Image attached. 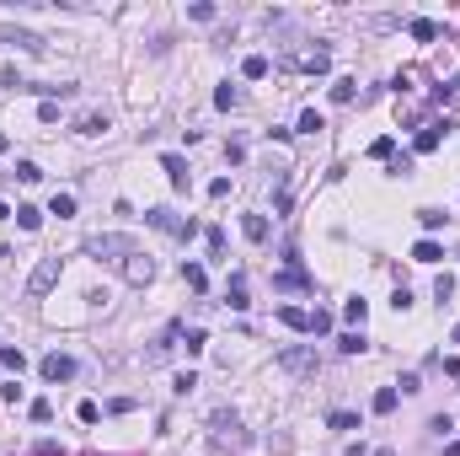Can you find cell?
Masks as SVG:
<instances>
[{
  "label": "cell",
  "instance_id": "ba28073f",
  "mask_svg": "<svg viewBox=\"0 0 460 456\" xmlns=\"http://www.w3.org/2000/svg\"><path fill=\"white\" fill-rule=\"evenodd\" d=\"M0 38L17 43V49H27V54H43V49H48V43H43L38 33H27V27H0Z\"/></svg>",
  "mask_w": 460,
  "mask_h": 456
},
{
  "label": "cell",
  "instance_id": "83f0119b",
  "mask_svg": "<svg viewBox=\"0 0 460 456\" xmlns=\"http://www.w3.org/2000/svg\"><path fill=\"white\" fill-rule=\"evenodd\" d=\"M27 414H33V424H48V419H54V403H48V397H38Z\"/></svg>",
  "mask_w": 460,
  "mask_h": 456
},
{
  "label": "cell",
  "instance_id": "ffe728a7",
  "mask_svg": "<svg viewBox=\"0 0 460 456\" xmlns=\"http://www.w3.org/2000/svg\"><path fill=\"white\" fill-rule=\"evenodd\" d=\"M17 226H21V231H38V226H43V209H38V204H21V209H17Z\"/></svg>",
  "mask_w": 460,
  "mask_h": 456
},
{
  "label": "cell",
  "instance_id": "1f68e13d",
  "mask_svg": "<svg viewBox=\"0 0 460 456\" xmlns=\"http://www.w3.org/2000/svg\"><path fill=\"white\" fill-rule=\"evenodd\" d=\"M391 150H396V140H391V134H380V140H375V146H369V156H375V161H385V156H391Z\"/></svg>",
  "mask_w": 460,
  "mask_h": 456
},
{
  "label": "cell",
  "instance_id": "7bdbcfd3",
  "mask_svg": "<svg viewBox=\"0 0 460 456\" xmlns=\"http://www.w3.org/2000/svg\"><path fill=\"white\" fill-rule=\"evenodd\" d=\"M6 146H11V140H6V134H0V156H6Z\"/></svg>",
  "mask_w": 460,
  "mask_h": 456
},
{
  "label": "cell",
  "instance_id": "2e32d148",
  "mask_svg": "<svg viewBox=\"0 0 460 456\" xmlns=\"http://www.w3.org/2000/svg\"><path fill=\"white\" fill-rule=\"evenodd\" d=\"M160 166H166L172 188H187V161H182V156H160Z\"/></svg>",
  "mask_w": 460,
  "mask_h": 456
},
{
  "label": "cell",
  "instance_id": "9a60e30c",
  "mask_svg": "<svg viewBox=\"0 0 460 456\" xmlns=\"http://www.w3.org/2000/svg\"><path fill=\"white\" fill-rule=\"evenodd\" d=\"M305 70H311V76H326V70H332V49H311V54H305Z\"/></svg>",
  "mask_w": 460,
  "mask_h": 456
},
{
  "label": "cell",
  "instance_id": "b9f144b4",
  "mask_svg": "<svg viewBox=\"0 0 460 456\" xmlns=\"http://www.w3.org/2000/svg\"><path fill=\"white\" fill-rule=\"evenodd\" d=\"M0 220H11V209H6V204H0Z\"/></svg>",
  "mask_w": 460,
  "mask_h": 456
},
{
  "label": "cell",
  "instance_id": "6da1fadb",
  "mask_svg": "<svg viewBox=\"0 0 460 456\" xmlns=\"http://www.w3.org/2000/svg\"><path fill=\"white\" fill-rule=\"evenodd\" d=\"M145 226L166 231V236H177V242H193V236H199V220H187V215H177V209H166V204L145 209Z\"/></svg>",
  "mask_w": 460,
  "mask_h": 456
},
{
  "label": "cell",
  "instance_id": "60d3db41",
  "mask_svg": "<svg viewBox=\"0 0 460 456\" xmlns=\"http://www.w3.org/2000/svg\"><path fill=\"white\" fill-rule=\"evenodd\" d=\"M450 91H460V76H450Z\"/></svg>",
  "mask_w": 460,
  "mask_h": 456
},
{
  "label": "cell",
  "instance_id": "ab89813d",
  "mask_svg": "<svg viewBox=\"0 0 460 456\" xmlns=\"http://www.w3.org/2000/svg\"><path fill=\"white\" fill-rule=\"evenodd\" d=\"M444 456H460V440H450V446H444Z\"/></svg>",
  "mask_w": 460,
  "mask_h": 456
},
{
  "label": "cell",
  "instance_id": "7c38bea8",
  "mask_svg": "<svg viewBox=\"0 0 460 456\" xmlns=\"http://www.w3.org/2000/svg\"><path fill=\"white\" fill-rule=\"evenodd\" d=\"M279 322H284V328H295V333H311V311H300V306H279Z\"/></svg>",
  "mask_w": 460,
  "mask_h": 456
},
{
  "label": "cell",
  "instance_id": "8fae6325",
  "mask_svg": "<svg viewBox=\"0 0 460 456\" xmlns=\"http://www.w3.org/2000/svg\"><path fill=\"white\" fill-rule=\"evenodd\" d=\"M225 301H230V311H246L252 301H246V274H230V285H225Z\"/></svg>",
  "mask_w": 460,
  "mask_h": 456
},
{
  "label": "cell",
  "instance_id": "f35d334b",
  "mask_svg": "<svg viewBox=\"0 0 460 456\" xmlns=\"http://www.w3.org/2000/svg\"><path fill=\"white\" fill-rule=\"evenodd\" d=\"M342 456H369V451H364V440H359V446H348V451H342Z\"/></svg>",
  "mask_w": 460,
  "mask_h": 456
},
{
  "label": "cell",
  "instance_id": "8992f818",
  "mask_svg": "<svg viewBox=\"0 0 460 456\" xmlns=\"http://www.w3.org/2000/svg\"><path fill=\"white\" fill-rule=\"evenodd\" d=\"M38 371H43V381H70V376H75V360L54 349V354H43V365H38Z\"/></svg>",
  "mask_w": 460,
  "mask_h": 456
},
{
  "label": "cell",
  "instance_id": "e575fe53",
  "mask_svg": "<svg viewBox=\"0 0 460 456\" xmlns=\"http://www.w3.org/2000/svg\"><path fill=\"white\" fill-rule=\"evenodd\" d=\"M241 97H236V86H220V91H214V107H236Z\"/></svg>",
  "mask_w": 460,
  "mask_h": 456
},
{
  "label": "cell",
  "instance_id": "277c9868",
  "mask_svg": "<svg viewBox=\"0 0 460 456\" xmlns=\"http://www.w3.org/2000/svg\"><path fill=\"white\" fill-rule=\"evenodd\" d=\"M54 285H59V258H43L38 269H33V279H27V295H33V301H43Z\"/></svg>",
  "mask_w": 460,
  "mask_h": 456
},
{
  "label": "cell",
  "instance_id": "d6986e66",
  "mask_svg": "<svg viewBox=\"0 0 460 456\" xmlns=\"http://www.w3.org/2000/svg\"><path fill=\"white\" fill-rule=\"evenodd\" d=\"M412 258H418V263H439V258H444V247H439V242H428V236H423L418 247H412Z\"/></svg>",
  "mask_w": 460,
  "mask_h": 456
},
{
  "label": "cell",
  "instance_id": "cb8c5ba5",
  "mask_svg": "<svg viewBox=\"0 0 460 456\" xmlns=\"http://www.w3.org/2000/svg\"><path fill=\"white\" fill-rule=\"evenodd\" d=\"M326 424H332V430H359V414H348V408H338V414H326Z\"/></svg>",
  "mask_w": 460,
  "mask_h": 456
},
{
  "label": "cell",
  "instance_id": "f1b7e54d",
  "mask_svg": "<svg viewBox=\"0 0 460 456\" xmlns=\"http://www.w3.org/2000/svg\"><path fill=\"white\" fill-rule=\"evenodd\" d=\"M0 365H6V371H17V376H21V365H27V354H21V349H0Z\"/></svg>",
  "mask_w": 460,
  "mask_h": 456
},
{
  "label": "cell",
  "instance_id": "44dd1931",
  "mask_svg": "<svg viewBox=\"0 0 460 456\" xmlns=\"http://www.w3.org/2000/svg\"><path fill=\"white\" fill-rule=\"evenodd\" d=\"M353 91H359V81L342 76V81H332V103H353Z\"/></svg>",
  "mask_w": 460,
  "mask_h": 456
},
{
  "label": "cell",
  "instance_id": "484cf974",
  "mask_svg": "<svg viewBox=\"0 0 460 456\" xmlns=\"http://www.w3.org/2000/svg\"><path fill=\"white\" fill-rule=\"evenodd\" d=\"M342 317H348V322H364V317H369V301H359V295H353V301L342 306Z\"/></svg>",
  "mask_w": 460,
  "mask_h": 456
},
{
  "label": "cell",
  "instance_id": "74e56055",
  "mask_svg": "<svg viewBox=\"0 0 460 456\" xmlns=\"http://www.w3.org/2000/svg\"><path fill=\"white\" fill-rule=\"evenodd\" d=\"M75 414H80V424H97V419H102V408H97V403H80Z\"/></svg>",
  "mask_w": 460,
  "mask_h": 456
},
{
  "label": "cell",
  "instance_id": "9c48e42d",
  "mask_svg": "<svg viewBox=\"0 0 460 456\" xmlns=\"http://www.w3.org/2000/svg\"><path fill=\"white\" fill-rule=\"evenodd\" d=\"M444 134H450V119H444V124H428V129H418L412 150H418V156H428V150H439V140H444Z\"/></svg>",
  "mask_w": 460,
  "mask_h": 456
},
{
  "label": "cell",
  "instance_id": "e0dca14e",
  "mask_svg": "<svg viewBox=\"0 0 460 456\" xmlns=\"http://www.w3.org/2000/svg\"><path fill=\"white\" fill-rule=\"evenodd\" d=\"M241 231H246V242H268V220L262 215H241Z\"/></svg>",
  "mask_w": 460,
  "mask_h": 456
},
{
  "label": "cell",
  "instance_id": "52a82bcc",
  "mask_svg": "<svg viewBox=\"0 0 460 456\" xmlns=\"http://www.w3.org/2000/svg\"><path fill=\"white\" fill-rule=\"evenodd\" d=\"M311 285H316V279H311V274H305L300 263H289V269H279V274H273V290H311Z\"/></svg>",
  "mask_w": 460,
  "mask_h": 456
},
{
  "label": "cell",
  "instance_id": "f546056e",
  "mask_svg": "<svg viewBox=\"0 0 460 456\" xmlns=\"http://www.w3.org/2000/svg\"><path fill=\"white\" fill-rule=\"evenodd\" d=\"M338 349H342V354H359V349H364V333H342Z\"/></svg>",
  "mask_w": 460,
  "mask_h": 456
},
{
  "label": "cell",
  "instance_id": "7402d4cb",
  "mask_svg": "<svg viewBox=\"0 0 460 456\" xmlns=\"http://www.w3.org/2000/svg\"><path fill=\"white\" fill-rule=\"evenodd\" d=\"M107 113H86V119H80V134H107Z\"/></svg>",
  "mask_w": 460,
  "mask_h": 456
},
{
  "label": "cell",
  "instance_id": "d4e9b609",
  "mask_svg": "<svg viewBox=\"0 0 460 456\" xmlns=\"http://www.w3.org/2000/svg\"><path fill=\"white\" fill-rule=\"evenodd\" d=\"M54 215L70 220V215H75V193H54Z\"/></svg>",
  "mask_w": 460,
  "mask_h": 456
},
{
  "label": "cell",
  "instance_id": "8d00e7d4",
  "mask_svg": "<svg viewBox=\"0 0 460 456\" xmlns=\"http://www.w3.org/2000/svg\"><path fill=\"white\" fill-rule=\"evenodd\" d=\"M300 129H305V134H316V129H321V113H316V107H305V113H300Z\"/></svg>",
  "mask_w": 460,
  "mask_h": 456
},
{
  "label": "cell",
  "instance_id": "4fadbf2b",
  "mask_svg": "<svg viewBox=\"0 0 460 456\" xmlns=\"http://www.w3.org/2000/svg\"><path fill=\"white\" fill-rule=\"evenodd\" d=\"M268 70H273V64H268V54H246V60H241V76H246V81H262Z\"/></svg>",
  "mask_w": 460,
  "mask_h": 456
},
{
  "label": "cell",
  "instance_id": "d6a6232c",
  "mask_svg": "<svg viewBox=\"0 0 460 456\" xmlns=\"http://www.w3.org/2000/svg\"><path fill=\"white\" fill-rule=\"evenodd\" d=\"M17 177H21V183H38L43 166H38V161H21V166H17Z\"/></svg>",
  "mask_w": 460,
  "mask_h": 456
},
{
  "label": "cell",
  "instance_id": "5bb4252c",
  "mask_svg": "<svg viewBox=\"0 0 460 456\" xmlns=\"http://www.w3.org/2000/svg\"><path fill=\"white\" fill-rule=\"evenodd\" d=\"M407 33H412L418 43H434V38H439V21H428V17H412V21H407Z\"/></svg>",
  "mask_w": 460,
  "mask_h": 456
},
{
  "label": "cell",
  "instance_id": "4dcf8cb0",
  "mask_svg": "<svg viewBox=\"0 0 460 456\" xmlns=\"http://www.w3.org/2000/svg\"><path fill=\"white\" fill-rule=\"evenodd\" d=\"M434 295H439V301H450V295H455V274H439V279H434Z\"/></svg>",
  "mask_w": 460,
  "mask_h": 456
},
{
  "label": "cell",
  "instance_id": "7a4b0ae2",
  "mask_svg": "<svg viewBox=\"0 0 460 456\" xmlns=\"http://www.w3.org/2000/svg\"><path fill=\"white\" fill-rule=\"evenodd\" d=\"M86 252H91V258H107V263H118V258H134V236H118V231H113V236H91V242H86Z\"/></svg>",
  "mask_w": 460,
  "mask_h": 456
},
{
  "label": "cell",
  "instance_id": "3957f363",
  "mask_svg": "<svg viewBox=\"0 0 460 456\" xmlns=\"http://www.w3.org/2000/svg\"><path fill=\"white\" fill-rule=\"evenodd\" d=\"M279 365H284V371H295V376H316V371H321L316 349H305V344H289V349H279Z\"/></svg>",
  "mask_w": 460,
  "mask_h": 456
},
{
  "label": "cell",
  "instance_id": "836d02e7",
  "mask_svg": "<svg viewBox=\"0 0 460 456\" xmlns=\"http://www.w3.org/2000/svg\"><path fill=\"white\" fill-rule=\"evenodd\" d=\"M418 220H423V231H439V226H444L439 209H418Z\"/></svg>",
  "mask_w": 460,
  "mask_h": 456
},
{
  "label": "cell",
  "instance_id": "30bf717a",
  "mask_svg": "<svg viewBox=\"0 0 460 456\" xmlns=\"http://www.w3.org/2000/svg\"><path fill=\"white\" fill-rule=\"evenodd\" d=\"M150 279H156V263H150L145 252H134V258H129V285H150Z\"/></svg>",
  "mask_w": 460,
  "mask_h": 456
},
{
  "label": "cell",
  "instance_id": "d590c367",
  "mask_svg": "<svg viewBox=\"0 0 460 456\" xmlns=\"http://www.w3.org/2000/svg\"><path fill=\"white\" fill-rule=\"evenodd\" d=\"M203 344H209V333H203V328H187V354H199Z\"/></svg>",
  "mask_w": 460,
  "mask_h": 456
},
{
  "label": "cell",
  "instance_id": "603a6c76",
  "mask_svg": "<svg viewBox=\"0 0 460 456\" xmlns=\"http://www.w3.org/2000/svg\"><path fill=\"white\" fill-rule=\"evenodd\" d=\"M203 242H209V258H225V231H220V226L203 231Z\"/></svg>",
  "mask_w": 460,
  "mask_h": 456
},
{
  "label": "cell",
  "instance_id": "ac0fdd59",
  "mask_svg": "<svg viewBox=\"0 0 460 456\" xmlns=\"http://www.w3.org/2000/svg\"><path fill=\"white\" fill-rule=\"evenodd\" d=\"M182 285H187V290H203V285H209L203 263H182Z\"/></svg>",
  "mask_w": 460,
  "mask_h": 456
},
{
  "label": "cell",
  "instance_id": "5b68a950",
  "mask_svg": "<svg viewBox=\"0 0 460 456\" xmlns=\"http://www.w3.org/2000/svg\"><path fill=\"white\" fill-rule=\"evenodd\" d=\"M214 440H220V446H230V451H241V446H246V435H241V424H236V414H214Z\"/></svg>",
  "mask_w": 460,
  "mask_h": 456
},
{
  "label": "cell",
  "instance_id": "4316f807",
  "mask_svg": "<svg viewBox=\"0 0 460 456\" xmlns=\"http://www.w3.org/2000/svg\"><path fill=\"white\" fill-rule=\"evenodd\" d=\"M391 408H396V387H380L375 392V414H391Z\"/></svg>",
  "mask_w": 460,
  "mask_h": 456
}]
</instances>
